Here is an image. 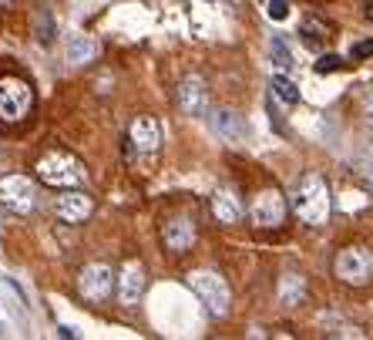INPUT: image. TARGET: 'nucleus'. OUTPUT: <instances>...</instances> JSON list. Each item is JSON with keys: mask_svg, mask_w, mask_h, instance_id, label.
<instances>
[{"mask_svg": "<svg viewBox=\"0 0 373 340\" xmlns=\"http://www.w3.org/2000/svg\"><path fill=\"white\" fill-rule=\"evenodd\" d=\"M293 209L306 226H323L329 219V185L320 172H306L293 189Z\"/></svg>", "mask_w": 373, "mask_h": 340, "instance_id": "1", "label": "nucleus"}, {"mask_svg": "<svg viewBox=\"0 0 373 340\" xmlns=\"http://www.w3.org/2000/svg\"><path fill=\"white\" fill-rule=\"evenodd\" d=\"M37 176L44 185H54V189H77L84 185L88 172H84V162L71 152H48V155L37 158Z\"/></svg>", "mask_w": 373, "mask_h": 340, "instance_id": "2", "label": "nucleus"}, {"mask_svg": "<svg viewBox=\"0 0 373 340\" xmlns=\"http://www.w3.org/2000/svg\"><path fill=\"white\" fill-rule=\"evenodd\" d=\"M189 287H192V293L205 303V310L212 317L229 314L232 293H229V283H225L219 273H212V270H195V273H189Z\"/></svg>", "mask_w": 373, "mask_h": 340, "instance_id": "3", "label": "nucleus"}, {"mask_svg": "<svg viewBox=\"0 0 373 340\" xmlns=\"http://www.w3.org/2000/svg\"><path fill=\"white\" fill-rule=\"evenodd\" d=\"M333 273L336 280H343L350 287H363L373 280V249L367 246H347L336 253L333 260Z\"/></svg>", "mask_w": 373, "mask_h": 340, "instance_id": "4", "label": "nucleus"}, {"mask_svg": "<svg viewBox=\"0 0 373 340\" xmlns=\"http://www.w3.org/2000/svg\"><path fill=\"white\" fill-rule=\"evenodd\" d=\"M34 105V91L24 78H0V118L3 122H24Z\"/></svg>", "mask_w": 373, "mask_h": 340, "instance_id": "5", "label": "nucleus"}, {"mask_svg": "<svg viewBox=\"0 0 373 340\" xmlns=\"http://www.w3.org/2000/svg\"><path fill=\"white\" fill-rule=\"evenodd\" d=\"M249 219H252L259 229H276V226H283V219H286V199H283V192H279V189H262V192L252 199V206H249Z\"/></svg>", "mask_w": 373, "mask_h": 340, "instance_id": "6", "label": "nucleus"}, {"mask_svg": "<svg viewBox=\"0 0 373 340\" xmlns=\"http://www.w3.org/2000/svg\"><path fill=\"white\" fill-rule=\"evenodd\" d=\"M118 283V276L111 273V266H104V263H88L84 270H81V276H77V287L84 293V300H91V303H104L108 296H111V287Z\"/></svg>", "mask_w": 373, "mask_h": 340, "instance_id": "7", "label": "nucleus"}, {"mask_svg": "<svg viewBox=\"0 0 373 340\" xmlns=\"http://www.w3.org/2000/svg\"><path fill=\"white\" fill-rule=\"evenodd\" d=\"M0 202L17 216H27L34 209V182L24 176H3L0 179Z\"/></svg>", "mask_w": 373, "mask_h": 340, "instance_id": "8", "label": "nucleus"}, {"mask_svg": "<svg viewBox=\"0 0 373 340\" xmlns=\"http://www.w3.org/2000/svg\"><path fill=\"white\" fill-rule=\"evenodd\" d=\"M158 145H162V125H158V118L138 115L131 122V129H128V149L138 152V155H155Z\"/></svg>", "mask_w": 373, "mask_h": 340, "instance_id": "9", "label": "nucleus"}, {"mask_svg": "<svg viewBox=\"0 0 373 340\" xmlns=\"http://www.w3.org/2000/svg\"><path fill=\"white\" fill-rule=\"evenodd\" d=\"M175 98H178V108L185 115H192V118H202L209 111V88H205V81L199 75H185V78L178 81Z\"/></svg>", "mask_w": 373, "mask_h": 340, "instance_id": "10", "label": "nucleus"}, {"mask_svg": "<svg viewBox=\"0 0 373 340\" xmlns=\"http://www.w3.org/2000/svg\"><path fill=\"white\" fill-rule=\"evenodd\" d=\"M162 243H165V249L169 253H189L192 246H195V223L189 219V216H175L169 219L165 226H162Z\"/></svg>", "mask_w": 373, "mask_h": 340, "instance_id": "11", "label": "nucleus"}, {"mask_svg": "<svg viewBox=\"0 0 373 340\" xmlns=\"http://www.w3.org/2000/svg\"><path fill=\"white\" fill-rule=\"evenodd\" d=\"M91 209H95L91 196H84L77 189H64V196L54 199V212H57L61 223H84L91 216Z\"/></svg>", "mask_w": 373, "mask_h": 340, "instance_id": "12", "label": "nucleus"}, {"mask_svg": "<svg viewBox=\"0 0 373 340\" xmlns=\"http://www.w3.org/2000/svg\"><path fill=\"white\" fill-rule=\"evenodd\" d=\"M145 293V270L142 263H124L122 273H118V300L124 307H135Z\"/></svg>", "mask_w": 373, "mask_h": 340, "instance_id": "13", "label": "nucleus"}, {"mask_svg": "<svg viewBox=\"0 0 373 340\" xmlns=\"http://www.w3.org/2000/svg\"><path fill=\"white\" fill-rule=\"evenodd\" d=\"M209 125H212L216 135H222L225 142H242V138H246V122H242L236 111H229V108L212 111V115H209Z\"/></svg>", "mask_w": 373, "mask_h": 340, "instance_id": "14", "label": "nucleus"}, {"mask_svg": "<svg viewBox=\"0 0 373 340\" xmlns=\"http://www.w3.org/2000/svg\"><path fill=\"white\" fill-rule=\"evenodd\" d=\"M212 212H216V219H219L222 226H232V223L242 219V206H239L236 192H229V189H219V192L212 196Z\"/></svg>", "mask_w": 373, "mask_h": 340, "instance_id": "15", "label": "nucleus"}, {"mask_svg": "<svg viewBox=\"0 0 373 340\" xmlns=\"http://www.w3.org/2000/svg\"><path fill=\"white\" fill-rule=\"evenodd\" d=\"M95 54H98V44H95L88 34L71 37V44H68V61H75V64H88Z\"/></svg>", "mask_w": 373, "mask_h": 340, "instance_id": "16", "label": "nucleus"}, {"mask_svg": "<svg viewBox=\"0 0 373 340\" xmlns=\"http://www.w3.org/2000/svg\"><path fill=\"white\" fill-rule=\"evenodd\" d=\"M299 34H303V44H306V48H313V51L323 44V37H329V34H326V24H320L316 17H306L303 27H299Z\"/></svg>", "mask_w": 373, "mask_h": 340, "instance_id": "17", "label": "nucleus"}, {"mask_svg": "<svg viewBox=\"0 0 373 340\" xmlns=\"http://www.w3.org/2000/svg\"><path fill=\"white\" fill-rule=\"evenodd\" d=\"M269 88H273V98H279L283 105H299V88L286 75H276Z\"/></svg>", "mask_w": 373, "mask_h": 340, "instance_id": "18", "label": "nucleus"}, {"mask_svg": "<svg viewBox=\"0 0 373 340\" xmlns=\"http://www.w3.org/2000/svg\"><path fill=\"white\" fill-rule=\"evenodd\" d=\"M303 293H306V287H303L299 276H286V280L279 283V300H283L286 307H296L299 300H303Z\"/></svg>", "mask_w": 373, "mask_h": 340, "instance_id": "19", "label": "nucleus"}, {"mask_svg": "<svg viewBox=\"0 0 373 340\" xmlns=\"http://www.w3.org/2000/svg\"><path fill=\"white\" fill-rule=\"evenodd\" d=\"M269 57H273V64L279 71H289L293 68V54L286 48V41L283 37H273V44H269Z\"/></svg>", "mask_w": 373, "mask_h": 340, "instance_id": "20", "label": "nucleus"}, {"mask_svg": "<svg viewBox=\"0 0 373 340\" xmlns=\"http://www.w3.org/2000/svg\"><path fill=\"white\" fill-rule=\"evenodd\" d=\"M343 64H347V61H343L340 54H323L313 68H316V75H333V71H340Z\"/></svg>", "mask_w": 373, "mask_h": 340, "instance_id": "21", "label": "nucleus"}, {"mask_svg": "<svg viewBox=\"0 0 373 340\" xmlns=\"http://www.w3.org/2000/svg\"><path fill=\"white\" fill-rule=\"evenodd\" d=\"M356 172H360V179L367 182V189L373 192V149L367 152V155L356 158Z\"/></svg>", "mask_w": 373, "mask_h": 340, "instance_id": "22", "label": "nucleus"}, {"mask_svg": "<svg viewBox=\"0 0 373 340\" xmlns=\"http://www.w3.org/2000/svg\"><path fill=\"white\" fill-rule=\"evenodd\" d=\"M266 14H269L273 21H286V17H289V3H286V0H269Z\"/></svg>", "mask_w": 373, "mask_h": 340, "instance_id": "23", "label": "nucleus"}, {"mask_svg": "<svg viewBox=\"0 0 373 340\" xmlns=\"http://www.w3.org/2000/svg\"><path fill=\"white\" fill-rule=\"evenodd\" d=\"M370 54H373V37L370 41H356V44L350 48V57H353V61H363V57H370Z\"/></svg>", "mask_w": 373, "mask_h": 340, "instance_id": "24", "label": "nucleus"}, {"mask_svg": "<svg viewBox=\"0 0 373 340\" xmlns=\"http://www.w3.org/2000/svg\"><path fill=\"white\" fill-rule=\"evenodd\" d=\"M363 115H367V122L373 125V91L367 95V98H363Z\"/></svg>", "mask_w": 373, "mask_h": 340, "instance_id": "25", "label": "nucleus"}, {"mask_svg": "<svg viewBox=\"0 0 373 340\" xmlns=\"http://www.w3.org/2000/svg\"><path fill=\"white\" fill-rule=\"evenodd\" d=\"M10 3H14V0H0V7H10Z\"/></svg>", "mask_w": 373, "mask_h": 340, "instance_id": "26", "label": "nucleus"}, {"mask_svg": "<svg viewBox=\"0 0 373 340\" xmlns=\"http://www.w3.org/2000/svg\"><path fill=\"white\" fill-rule=\"evenodd\" d=\"M370 17H373V7H370Z\"/></svg>", "mask_w": 373, "mask_h": 340, "instance_id": "27", "label": "nucleus"}]
</instances>
